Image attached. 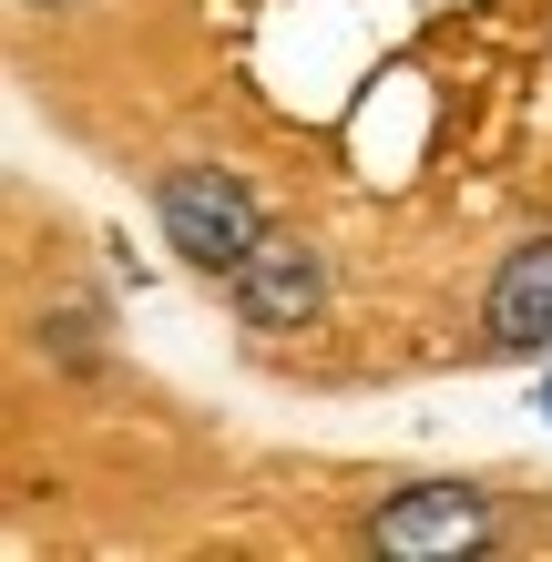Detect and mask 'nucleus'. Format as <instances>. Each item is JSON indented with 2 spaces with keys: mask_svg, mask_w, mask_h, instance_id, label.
I'll return each instance as SVG.
<instances>
[{
  "mask_svg": "<svg viewBox=\"0 0 552 562\" xmlns=\"http://www.w3.org/2000/svg\"><path fill=\"white\" fill-rule=\"evenodd\" d=\"M481 327H492V358H532V348L552 338V236H532V246L502 256Z\"/></svg>",
  "mask_w": 552,
  "mask_h": 562,
  "instance_id": "4",
  "label": "nucleus"
},
{
  "mask_svg": "<svg viewBox=\"0 0 552 562\" xmlns=\"http://www.w3.org/2000/svg\"><path fill=\"white\" fill-rule=\"evenodd\" d=\"M542 400H552V389H542Z\"/></svg>",
  "mask_w": 552,
  "mask_h": 562,
  "instance_id": "6",
  "label": "nucleus"
},
{
  "mask_svg": "<svg viewBox=\"0 0 552 562\" xmlns=\"http://www.w3.org/2000/svg\"><path fill=\"white\" fill-rule=\"evenodd\" d=\"M154 225H165V246L184 256V267H205V277H236L246 246L267 236L256 194L225 175V164H174V175L154 184Z\"/></svg>",
  "mask_w": 552,
  "mask_h": 562,
  "instance_id": "1",
  "label": "nucleus"
},
{
  "mask_svg": "<svg viewBox=\"0 0 552 562\" xmlns=\"http://www.w3.org/2000/svg\"><path fill=\"white\" fill-rule=\"evenodd\" d=\"M31 11H82V0H31Z\"/></svg>",
  "mask_w": 552,
  "mask_h": 562,
  "instance_id": "5",
  "label": "nucleus"
},
{
  "mask_svg": "<svg viewBox=\"0 0 552 562\" xmlns=\"http://www.w3.org/2000/svg\"><path fill=\"white\" fill-rule=\"evenodd\" d=\"M225 286H236V317L246 327L286 338V327H307L317 307H328V256H317V236H297V225H267Z\"/></svg>",
  "mask_w": 552,
  "mask_h": 562,
  "instance_id": "3",
  "label": "nucleus"
},
{
  "mask_svg": "<svg viewBox=\"0 0 552 562\" xmlns=\"http://www.w3.org/2000/svg\"><path fill=\"white\" fill-rule=\"evenodd\" d=\"M369 552L388 562H461V552H492V491L471 481H419V491H388L369 512Z\"/></svg>",
  "mask_w": 552,
  "mask_h": 562,
  "instance_id": "2",
  "label": "nucleus"
}]
</instances>
